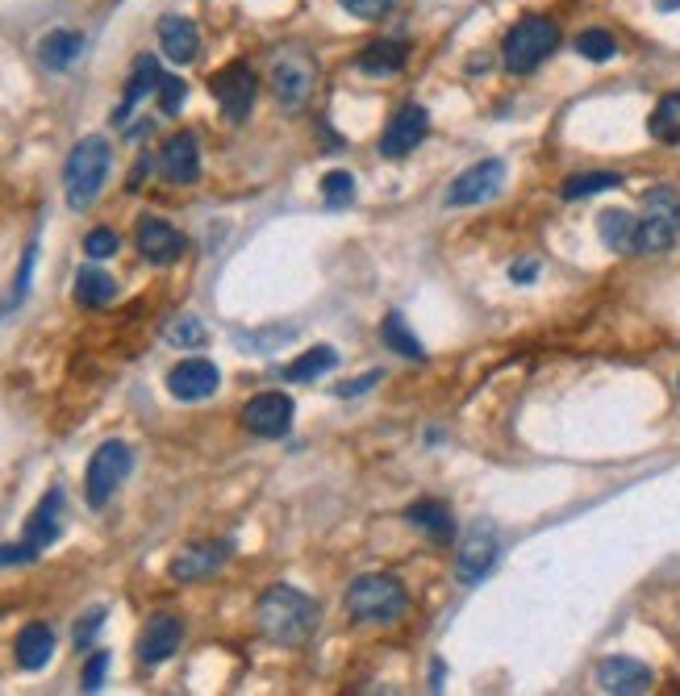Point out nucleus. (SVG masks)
Returning <instances> with one entry per match:
<instances>
[{
    "instance_id": "1",
    "label": "nucleus",
    "mask_w": 680,
    "mask_h": 696,
    "mask_svg": "<svg viewBox=\"0 0 680 696\" xmlns=\"http://www.w3.org/2000/svg\"><path fill=\"white\" fill-rule=\"evenodd\" d=\"M255 621H259V630H264V639L280 642V646H297L314 634V625H318V604L309 601L305 592L297 588H288V583H276V588H267L259 604H255Z\"/></svg>"
},
{
    "instance_id": "2",
    "label": "nucleus",
    "mask_w": 680,
    "mask_h": 696,
    "mask_svg": "<svg viewBox=\"0 0 680 696\" xmlns=\"http://www.w3.org/2000/svg\"><path fill=\"white\" fill-rule=\"evenodd\" d=\"M109 142L105 138H84L76 142V151L67 154V168H63V192H67V205L88 208L100 196V184L109 175Z\"/></svg>"
},
{
    "instance_id": "3",
    "label": "nucleus",
    "mask_w": 680,
    "mask_h": 696,
    "mask_svg": "<svg viewBox=\"0 0 680 696\" xmlns=\"http://www.w3.org/2000/svg\"><path fill=\"white\" fill-rule=\"evenodd\" d=\"M680 238V196L672 189H656L642 196V213L635 217V255H660Z\"/></svg>"
},
{
    "instance_id": "4",
    "label": "nucleus",
    "mask_w": 680,
    "mask_h": 696,
    "mask_svg": "<svg viewBox=\"0 0 680 696\" xmlns=\"http://www.w3.org/2000/svg\"><path fill=\"white\" fill-rule=\"evenodd\" d=\"M560 46V30L551 18H522L506 34V46H501V58L513 76H527L539 63H548V55Z\"/></svg>"
},
{
    "instance_id": "5",
    "label": "nucleus",
    "mask_w": 680,
    "mask_h": 696,
    "mask_svg": "<svg viewBox=\"0 0 680 696\" xmlns=\"http://www.w3.org/2000/svg\"><path fill=\"white\" fill-rule=\"evenodd\" d=\"M405 604L410 597L393 576H360L347 592V609L355 621H397Z\"/></svg>"
},
{
    "instance_id": "6",
    "label": "nucleus",
    "mask_w": 680,
    "mask_h": 696,
    "mask_svg": "<svg viewBox=\"0 0 680 696\" xmlns=\"http://www.w3.org/2000/svg\"><path fill=\"white\" fill-rule=\"evenodd\" d=\"M134 468V454L126 442H100L96 454L88 459V475H84V496H88V505L93 508H105L109 505V496L117 492V484L130 475Z\"/></svg>"
},
{
    "instance_id": "7",
    "label": "nucleus",
    "mask_w": 680,
    "mask_h": 696,
    "mask_svg": "<svg viewBox=\"0 0 680 696\" xmlns=\"http://www.w3.org/2000/svg\"><path fill=\"white\" fill-rule=\"evenodd\" d=\"M209 93H213V100L222 105V114L230 121H246L251 105H255V93H259V79H255V72L246 63H230V67H222L217 76L209 79Z\"/></svg>"
},
{
    "instance_id": "8",
    "label": "nucleus",
    "mask_w": 680,
    "mask_h": 696,
    "mask_svg": "<svg viewBox=\"0 0 680 696\" xmlns=\"http://www.w3.org/2000/svg\"><path fill=\"white\" fill-rule=\"evenodd\" d=\"M506 184V163L501 159H480L468 171L455 175V184L447 189V205L451 208H468V205H485L492 201Z\"/></svg>"
},
{
    "instance_id": "9",
    "label": "nucleus",
    "mask_w": 680,
    "mask_h": 696,
    "mask_svg": "<svg viewBox=\"0 0 680 696\" xmlns=\"http://www.w3.org/2000/svg\"><path fill=\"white\" fill-rule=\"evenodd\" d=\"M272 93L284 109H301L314 93V58L301 51H284L272 63Z\"/></svg>"
},
{
    "instance_id": "10",
    "label": "nucleus",
    "mask_w": 680,
    "mask_h": 696,
    "mask_svg": "<svg viewBox=\"0 0 680 696\" xmlns=\"http://www.w3.org/2000/svg\"><path fill=\"white\" fill-rule=\"evenodd\" d=\"M426 130H431V114L422 105H401L380 133V154L384 159H405L426 138Z\"/></svg>"
},
{
    "instance_id": "11",
    "label": "nucleus",
    "mask_w": 680,
    "mask_h": 696,
    "mask_svg": "<svg viewBox=\"0 0 680 696\" xmlns=\"http://www.w3.org/2000/svg\"><path fill=\"white\" fill-rule=\"evenodd\" d=\"M243 426L255 438H284L293 426V400L284 393H259L255 400H246Z\"/></svg>"
},
{
    "instance_id": "12",
    "label": "nucleus",
    "mask_w": 680,
    "mask_h": 696,
    "mask_svg": "<svg viewBox=\"0 0 680 696\" xmlns=\"http://www.w3.org/2000/svg\"><path fill=\"white\" fill-rule=\"evenodd\" d=\"M134 243H138V250H142V259L155 267H168L176 264L180 255H184V234L176 226H168L163 217H142L138 222V234H134Z\"/></svg>"
},
{
    "instance_id": "13",
    "label": "nucleus",
    "mask_w": 680,
    "mask_h": 696,
    "mask_svg": "<svg viewBox=\"0 0 680 696\" xmlns=\"http://www.w3.org/2000/svg\"><path fill=\"white\" fill-rule=\"evenodd\" d=\"M497 538H492V529H472L464 543H459V550H455V576L464 583H480L485 576H489L492 567H497Z\"/></svg>"
},
{
    "instance_id": "14",
    "label": "nucleus",
    "mask_w": 680,
    "mask_h": 696,
    "mask_svg": "<svg viewBox=\"0 0 680 696\" xmlns=\"http://www.w3.org/2000/svg\"><path fill=\"white\" fill-rule=\"evenodd\" d=\"M159 171L168 184H196L201 175V151H196V138L189 130L171 133L159 151Z\"/></svg>"
},
{
    "instance_id": "15",
    "label": "nucleus",
    "mask_w": 680,
    "mask_h": 696,
    "mask_svg": "<svg viewBox=\"0 0 680 696\" xmlns=\"http://www.w3.org/2000/svg\"><path fill=\"white\" fill-rule=\"evenodd\" d=\"M180 639H184V621L171 618V613H155L138 634V658L155 667V663H163L180 651Z\"/></svg>"
},
{
    "instance_id": "16",
    "label": "nucleus",
    "mask_w": 680,
    "mask_h": 696,
    "mask_svg": "<svg viewBox=\"0 0 680 696\" xmlns=\"http://www.w3.org/2000/svg\"><path fill=\"white\" fill-rule=\"evenodd\" d=\"M217 367L209 363V358H184V363H176L168 376V388L176 400H205V396L217 393Z\"/></svg>"
},
{
    "instance_id": "17",
    "label": "nucleus",
    "mask_w": 680,
    "mask_h": 696,
    "mask_svg": "<svg viewBox=\"0 0 680 696\" xmlns=\"http://www.w3.org/2000/svg\"><path fill=\"white\" fill-rule=\"evenodd\" d=\"M597 684H602V693H623V696H635V693H647L651 688V667H642L639 658H605L602 667H597Z\"/></svg>"
},
{
    "instance_id": "18",
    "label": "nucleus",
    "mask_w": 680,
    "mask_h": 696,
    "mask_svg": "<svg viewBox=\"0 0 680 696\" xmlns=\"http://www.w3.org/2000/svg\"><path fill=\"white\" fill-rule=\"evenodd\" d=\"M159 46H163V55L171 63H192L196 51H201V34H196V25L189 18L168 13V18L159 21Z\"/></svg>"
},
{
    "instance_id": "19",
    "label": "nucleus",
    "mask_w": 680,
    "mask_h": 696,
    "mask_svg": "<svg viewBox=\"0 0 680 696\" xmlns=\"http://www.w3.org/2000/svg\"><path fill=\"white\" fill-rule=\"evenodd\" d=\"M226 555H230V546H222V543L189 546V550L176 555L171 576H176V580H201V576H209V571H217V567L226 564Z\"/></svg>"
},
{
    "instance_id": "20",
    "label": "nucleus",
    "mask_w": 680,
    "mask_h": 696,
    "mask_svg": "<svg viewBox=\"0 0 680 696\" xmlns=\"http://www.w3.org/2000/svg\"><path fill=\"white\" fill-rule=\"evenodd\" d=\"M51 655H55V630L51 625L34 621V625H25L18 634V667L39 672V667L51 663Z\"/></svg>"
},
{
    "instance_id": "21",
    "label": "nucleus",
    "mask_w": 680,
    "mask_h": 696,
    "mask_svg": "<svg viewBox=\"0 0 680 696\" xmlns=\"http://www.w3.org/2000/svg\"><path fill=\"white\" fill-rule=\"evenodd\" d=\"M59 505H63V492L51 489L42 496V505L34 508V517L25 522V543L30 546H51L59 538Z\"/></svg>"
},
{
    "instance_id": "22",
    "label": "nucleus",
    "mask_w": 680,
    "mask_h": 696,
    "mask_svg": "<svg viewBox=\"0 0 680 696\" xmlns=\"http://www.w3.org/2000/svg\"><path fill=\"white\" fill-rule=\"evenodd\" d=\"M159 63H155L151 55H142L138 63H134V76H130V88H126V96H121V105H117V114H114V121L121 126L126 117H130V109L142 100L147 93H159Z\"/></svg>"
},
{
    "instance_id": "23",
    "label": "nucleus",
    "mask_w": 680,
    "mask_h": 696,
    "mask_svg": "<svg viewBox=\"0 0 680 696\" xmlns=\"http://www.w3.org/2000/svg\"><path fill=\"white\" fill-rule=\"evenodd\" d=\"M84 51V39H79L76 30H55V34H46L39 42V58L42 67H51V72H63V67H72Z\"/></svg>"
},
{
    "instance_id": "24",
    "label": "nucleus",
    "mask_w": 680,
    "mask_h": 696,
    "mask_svg": "<svg viewBox=\"0 0 680 696\" xmlns=\"http://www.w3.org/2000/svg\"><path fill=\"white\" fill-rule=\"evenodd\" d=\"M597 229H602V243L609 246V250L635 255V213H626V208H605Z\"/></svg>"
},
{
    "instance_id": "25",
    "label": "nucleus",
    "mask_w": 680,
    "mask_h": 696,
    "mask_svg": "<svg viewBox=\"0 0 680 696\" xmlns=\"http://www.w3.org/2000/svg\"><path fill=\"white\" fill-rule=\"evenodd\" d=\"M405 42H372L360 55V72L368 76H389V72H401L405 67Z\"/></svg>"
},
{
    "instance_id": "26",
    "label": "nucleus",
    "mask_w": 680,
    "mask_h": 696,
    "mask_svg": "<svg viewBox=\"0 0 680 696\" xmlns=\"http://www.w3.org/2000/svg\"><path fill=\"white\" fill-rule=\"evenodd\" d=\"M117 297V283L114 276H105V271H96V267H84L76 276V301L84 309H100V304H109Z\"/></svg>"
},
{
    "instance_id": "27",
    "label": "nucleus",
    "mask_w": 680,
    "mask_h": 696,
    "mask_svg": "<svg viewBox=\"0 0 680 696\" xmlns=\"http://www.w3.org/2000/svg\"><path fill=\"white\" fill-rule=\"evenodd\" d=\"M647 130L656 142H668V147H680V93H668L651 109V121H647Z\"/></svg>"
},
{
    "instance_id": "28",
    "label": "nucleus",
    "mask_w": 680,
    "mask_h": 696,
    "mask_svg": "<svg viewBox=\"0 0 680 696\" xmlns=\"http://www.w3.org/2000/svg\"><path fill=\"white\" fill-rule=\"evenodd\" d=\"M380 339H384V346H389V351H397L401 358H426V351H422V342L414 339V330H410V325H405V318H401V313H389V318H384V325H380Z\"/></svg>"
},
{
    "instance_id": "29",
    "label": "nucleus",
    "mask_w": 680,
    "mask_h": 696,
    "mask_svg": "<svg viewBox=\"0 0 680 696\" xmlns=\"http://www.w3.org/2000/svg\"><path fill=\"white\" fill-rule=\"evenodd\" d=\"M334 363H339V351H334V346H314V351H305L301 358H293L284 376L293 379V384H301V379H318L321 372H330Z\"/></svg>"
},
{
    "instance_id": "30",
    "label": "nucleus",
    "mask_w": 680,
    "mask_h": 696,
    "mask_svg": "<svg viewBox=\"0 0 680 696\" xmlns=\"http://www.w3.org/2000/svg\"><path fill=\"white\" fill-rule=\"evenodd\" d=\"M623 184V175L618 171H588V175H572L564 180V201H581V196H593V192H609Z\"/></svg>"
},
{
    "instance_id": "31",
    "label": "nucleus",
    "mask_w": 680,
    "mask_h": 696,
    "mask_svg": "<svg viewBox=\"0 0 680 696\" xmlns=\"http://www.w3.org/2000/svg\"><path fill=\"white\" fill-rule=\"evenodd\" d=\"M410 522L435 538H451V513L438 505V501H422V505L410 508Z\"/></svg>"
},
{
    "instance_id": "32",
    "label": "nucleus",
    "mask_w": 680,
    "mask_h": 696,
    "mask_svg": "<svg viewBox=\"0 0 680 696\" xmlns=\"http://www.w3.org/2000/svg\"><path fill=\"white\" fill-rule=\"evenodd\" d=\"M576 51H581L588 63H609V58L618 55V42H614V34H605V30H585V34L576 39Z\"/></svg>"
},
{
    "instance_id": "33",
    "label": "nucleus",
    "mask_w": 680,
    "mask_h": 696,
    "mask_svg": "<svg viewBox=\"0 0 680 696\" xmlns=\"http://www.w3.org/2000/svg\"><path fill=\"white\" fill-rule=\"evenodd\" d=\"M321 196H326V205L330 208H342L347 201H355V175H347V171H330V175L321 180Z\"/></svg>"
},
{
    "instance_id": "34",
    "label": "nucleus",
    "mask_w": 680,
    "mask_h": 696,
    "mask_svg": "<svg viewBox=\"0 0 680 696\" xmlns=\"http://www.w3.org/2000/svg\"><path fill=\"white\" fill-rule=\"evenodd\" d=\"M168 342H171V346H180V351H184V346H201V342H205V325H201L196 318L171 321V325H168Z\"/></svg>"
},
{
    "instance_id": "35",
    "label": "nucleus",
    "mask_w": 680,
    "mask_h": 696,
    "mask_svg": "<svg viewBox=\"0 0 680 696\" xmlns=\"http://www.w3.org/2000/svg\"><path fill=\"white\" fill-rule=\"evenodd\" d=\"M184 96H189V84L180 76H163L159 79V109L163 114H180V105H184Z\"/></svg>"
},
{
    "instance_id": "36",
    "label": "nucleus",
    "mask_w": 680,
    "mask_h": 696,
    "mask_svg": "<svg viewBox=\"0 0 680 696\" xmlns=\"http://www.w3.org/2000/svg\"><path fill=\"white\" fill-rule=\"evenodd\" d=\"M84 250H88V259H109V255H117V234L109 226H96L84 238Z\"/></svg>"
},
{
    "instance_id": "37",
    "label": "nucleus",
    "mask_w": 680,
    "mask_h": 696,
    "mask_svg": "<svg viewBox=\"0 0 680 696\" xmlns=\"http://www.w3.org/2000/svg\"><path fill=\"white\" fill-rule=\"evenodd\" d=\"M342 9L351 13V18H360V21H380L397 0H339Z\"/></svg>"
},
{
    "instance_id": "38",
    "label": "nucleus",
    "mask_w": 680,
    "mask_h": 696,
    "mask_svg": "<svg viewBox=\"0 0 680 696\" xmlns=\"http://www.w3.org/2000/svg\"><path fill=\"white\" fill-rule=\"evenodd\" d=\"M105 672H109V651H93V658L84 663V693H96L105 684Z\"/></svg>"
},
{
    "instance_id": "39",
    "label": "nucleus",
    "mask_w": 680,
    "mask_h": 696,
    "mask_svg": "<svg viewBox=\"0 0 680 696\" xmlns=\"http://www.w3.org/2000/svg\"><path fill=\"white\" fill-rule=\"evenodd\" d=\"M34 559H39V546H30L25 538H21V543H4V546H0V567L34 564Z\"/></svg>"
},
{
    "instance_id": "40",
    "label": "nucleus",
    "mask_w": 680,
    "mask_h": 696,
    "mask_svg": "<svg viewBox=\"0 0 680 696\" xmlns=\"http://www.w3.org/2000/svg\"><path fill=\"white\" fill-rule=\"evenodd\" d=\"M100 625H105V609L96 604V609H88V613H84V621L76 625V646H88V642L96 639V630H100Z\"/></svg>"
},
{
    "instance_id": "41",
    "label": "nucleus",
    "mask_w": 680,
    "mask_h": 696,
    "mask_svg": "<svg viewBox=\"0 0 680 696\" xmlns=\"http://www.w3.org/2000/svg\"><path fill=\"white\" fill-rule=\"evenodd\" d=\"M30 271H34V246L25 250V259H21V271H18V288H13V301L25 297V288H30Z\"/></svg>"
},
{
    "instance_id": "42",
    "label": "nucleus",
    "mask_w": 680,
    "mask_h": 696,
    "mask_svg": "<svg viewBox=\"0 0 680 696\" xmlns=\"http://www.w3.org/2000/svg\"><path fill=\"white\" fill-rule=\"evenodd\" d=\"M513 283H530L534 276H539V259H518V264L510 267Z\"/></svg>"
},
{
    "instance_id": "43",
    "label": "nucleus",
    "mask_w": 680,
    "mask_h": 696,
    "mask_svg": "<svg viewBox=\"0 0 680 696\" xmlns=\"http://www.w3.org/2000/svg\"><path fill=\"white\" fill-rule=\"evenodd\" d=\"M380 379V372H368V376L363 379H351V384H342L339 388V396H351V393H368V388H372V384H376Z\"/></svg>"
},
{
    "instance_id": "44",
    "label": "nucleus",
    "mask_w": 680,
    "mask_h": 696,
    "mask_svg": "<svg viewBox=\"0 0 680 696\" xmlns=\"http://www.w3.org/2000/svg\"><path fill=\"white\" fill-rule=\"evenodd\" d=\"M656 9H660V13H677L680 0H656Z\"/></svg>"
}]
</instances>
